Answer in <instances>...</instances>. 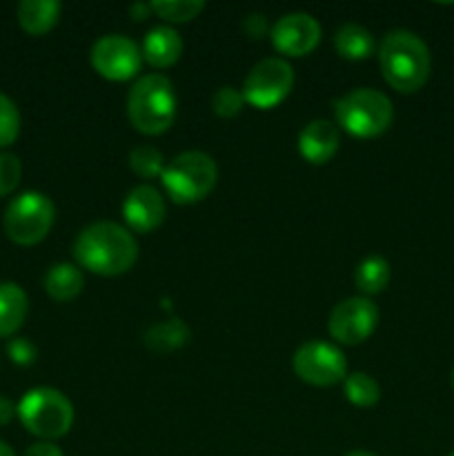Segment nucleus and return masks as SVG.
<instances>
[{"label":"nucleus","instance_id":"obj_1","mask_svg":"<svg viewBox=\"0 0 454 456\" xmlns=\"http://www.w3.org/2000/svg\"><path fill=\"white\" fill-rule=\"evenodd\" d=\"M78 267L98 276H120L134 267L138 243L127 227L111 221H98L83 227L74 240Z\"/></svg>","mask_w":454,"mask_h":456},{"label":"nucleus","instance_id":"obj_2","mask_svg":"<svg viewBox=\"0 0 454 456\" xmlns=\"http://www.w3.org/2000/svg\"><path fill=\"white\" fill-rule=\"evenodd\" d=\"M378 65L385 83L401 94H414L427 83L432 58L427 45L417 34L394 29L378 45Z\"/></svg>","mask_w":454,"mask_h":456},{"label":"nucleus","instance_id":"obj_3","mask_svg":"<svg viewBox=\"0 0 454 456\" xmlns=\"http://www.w3.org/2000/svg\"><path fill=\"white\" fill-rule=\"evenodd\" d=\"M127 116L134 129L145 136L167 132L176 118V92L172 80L163 74L141 76L129 89Z\"/></svg>","mask_w":454,"mask_h":456},{"label":"nucleus","instance_id":"obj_4","mask_svg":"<svg viewBox=\"0 0 454 456\" xmlns=\"http://www.w3.org/2000/svg\"><path fill=\"white\" fill-rule=\"evenodd\" d=\"M336 125L356 138H377L394 120L392 101L378 89L359 87L334 101Z\"/></svg>","mask_w":454,"mask_h":456},{"label":"nucleus","instance_id":"obj_5","mask_svg":"<svg viewBox=\"0 0 454 456\" xmlns=\"http://www.w3.org/2000/svg\"><path fill=\"white\" fill-rule=\"evenodd\" d=\"M216 160L205 151H182L165 165L160 176L169 199L178 205H191L209 196L216 187Z\"/></svg>","mask_w":454,"mask_h":456},{"label":"nucleus","instance_id":"obj_6","mask_svg":"<svg viewBox=\"0 0 454 456\" xmlns=\"http://www.w3.org/2000/svg\"><path fill=\"white\" fill-rule=\"evenodd\" d=\"M18 417L31 435L53 441L74 426V405L56 387H34L18 403Z\"/></svg>","mask_w":454,"mask_h":456},{"label":"nucleus","instance_id":"obj_7","mask_svg":"<svg viewBox=\"0 0 454 456\" xmlns=\"http://www.w3.org/2000/svg\"><path fill=\"white\" fill-rule=\"evenodd\" d=\"M56 218L52 199L43 191H22L7 205L3 225L9 239L18 245H36L49 234Z\"/></svg>","mask_w":454,"mask_h":456},{"label":"nucleus","instance_id":"obj_8","mask_svg":"<svg viewBox=\"0 0 454 456\" xmlns=\"http://www.w3.org/2000/svg\"><path fill=\"white\" fill-rule=\"evenodd\" d=\"M294 87V69L285 58H263L249 69L243 83V98L256 110H272L289 96Z\"/></svg>","mask_w":454,"mask_h":456},{"label":"nucleus","instance_id":"obj_9","mask_svg":"<svg viewBox=\"0 0 454 456\" xmlns=\"http://www.w3.org/2000/svg\"><path fill=\"white\" fill-rule=\"evenodd\" d=\"M292 368L301 381L314 387H329L345 381L347 359L334 343L307 341L294 352Z\"/></svg>","mask_w":454,"mask_h":456},{"label":"nucleus","instance_id":"obj_10","mask_svg":"<svg viewBox=\"0 0 454 456\" xmlns=\"http://www.w3.org/2000/svg\"><path fill=\"white\" fill-rule=\"evenodd\" d=\"M378 325V307L368 297H352L329 312L328 332L341 346H361Z\"/></svg>","mask_w":454,"mask_h":456},{"label":"nucleus","instance_id":"obj_11","mask_svg":"<svg viewBox=\"0 0 454 456\" xmlns=\"http://www.w3.org/2000/svg\"><path fill=\"white\" fill-rule=\"evenodd\" d=\"M89 61L98 76L118 83V80L134 78L141 71L142 53L141 47L127 36L109 34L93 43Z\"/></svg>","mask_w":454,"mask_h":456},{"label":"nucleus","instance_id":"obj_12","mask_svg":"<svg viewBox=\"0 0 454 456\" xmlns=\"http://www.w3.org/2000/svg\"><path fill=\"white\" fill-rule=\"evenodd\" d=\"M270 38L276 52L283 56H307L320 43V25L314 16L305 12L285 13L272 25Z\"/></svg>","mask_w":454,"mask_h":456},{"label":"nucleus","instance_id":"obj_13","mask_svg":"<svg viewBox=\"0 0 454 456\" xmlns=\"http://www.w3.org/2000/svg\"><path fill=\"white\" fill-rule=\"evenodd\" d=\"M165 214H167V205H165L163 194L151 185L134 187L123 200L125 223L129 230L138 234H147L163 225Z\"/></svg>","mask_w":454,"mask_h":456},{"label":"nucleus","instance_id":"obj_14","mask_svg":"<svg viewBox=\"0 0 454 456\" xmlns=\"http://www.w3.org/2000/svg\"><path fill=\"white\" fill-rule=\"evenodd\" d=\"M341 145V129L325 118L310 120L298 134V151L312 165H323L332 159Z\"/></svg>","mask_w":454,"mask_h":456},{"label":"nucleus","instance_id":"obj_15","mask_svg":"<svg viewBox=\"0 0 454 456\" xmlns=\"http://www.w3.org/2000/svg\"><path fill=\"white\" fill-rule=\"evenodd\" d=\"M141 53L151 67H156V69H167L174 62H178V58L182 53L181 34L169 25L154 27L142 38Z\"/></svg>","mask_w":454,"mask_h":456},{"label":"nucleus","instance_id":"obj_16","mask_svg":"<svg viewBox=\"0 0 454 456\" xmlns=\"http://www.w3.org/2000/svg\"><path fill=\"white\" fill-rule=\"evenodd\" d=\"M29 301L25 289L12 281H0V337H12L25 323Z\"/></svg>","mask_w":454,"mask_h":456},{"label":"nucleus","instance_id":"obj_17","mask_svg":"<svg viewBox=\"0 0 454 456\" xmlns=\"http://www.w3.org/2000/svg\"><path fill=\"white\" fill-rule=\"evenodd\" d=\"M45 292L53 298L56 303L74 301L80 297L85 288V276L78 265L74 263H56L45 274Z\"/></svg>","mask_w":454,"mask_h":456},{"label":"nucleus","instance_id":"obj_18","mask_svg":"<svg viewBox=\"0 0 454 456\" xmlns=\"http://www.w3.org/2000/svg\"><path fill=\"white\" fill-rule=\"evenodd\" d=\"M61 3L58 0H22L18 4V22L31 36H45L56 27L61 18Z\"/></svg>","mask_w":454,"mask_h":456},{"label":"nucleus","instance_id":"obj_19","mask_svg":"<svg viewBox=\"0 0 454 456\" xmlns=\"http://www.w3.org/2000/svg\"><path fill=\"white\" fill-rule=\"evenodd\" d=\"M334 49L345 61H365L374 53L377 43H374L372 31L365 29L356 22H345L334 34Z\"/></svg>","mask_w":454,"mask_h":456},{"label":"nucleus","instance_id":"obj_20","mask_svg":"<svg viewBox=\"0 0 454 456\" xmlns=\"http://www.w3.org/2000/svg\"><path fill=\"white\" fill-rule=\"evenodd\" d=\"M190 338V328L181 319H167L163 323H154L142 337V343L154 354H169L181 350Z\"/></svg>","mask_w":454,"mask_h":456},{"label":"nucleus","instance_id":"obj_21","mask_svg":"<svg viewBox=\"0 0 454 456\" xmlns=\"http://www.w3.org/2000/svg\"><path fill=\"white\" fill-rule=\"evenodd\" d=\"M390 263L383 256H368L356 265L354 270V285L365 297L381 294L390 285Z\"/></svg>","mask_w":454,"mask_h":456},{"label":"nucleus","instance_id":"obj_22","mask_svg":"<svg viewBox=\"0 0 454 456\" xmlns=\"http://www.w3.org/2000/svg\"><path fill=\"white\" fill-rule=\"evenodd\" d=\"M343 390H345V399L356 408H374L381 401V386L377 379L365 372L347 374Z\"/></svg>","mask_w":454,"mask_h":456},{"label":"nucleus","instance_id":"obj_23","mask_svg":"<svg viewBox=\"0 0 454 456\" xmlns=\"http://www.w3.org/2000/svg\"><path fill=\"white\" fill-rule=\"evenodd\" d=\"M150 4L151 13L163 18L165 22H174V25L194 20V18L205 9L203 0H154V3Z\"/></svg>","mask_w":454,"mask_h":456},{"label":"nucleus","instance_id":"obj_24","mask_svg":"<svg viewBox=\"0 0 454 456\" xmlns=\"http://www.w3.org/2000/svg\"><path fill=\"white\" fill-rule=\"evenodd\" d=\"M165 156L163 151L156 150L151 145H138L129 151V167L136 176L141 178H156V176H163L165 172Z\"/></svg>","mask_w":454,"mask_h":456},{"label":"nucleus","instance_id":"obj_25","mask_svg":"<svg viewBox=\"0 0 454 456\" xmlns=\"http://www.w3.org/2000/svg\"><path fill=\"white\" fill-rule=\"evenodd\" d=\"M245 98L243 92L231 85H225V87H218L212 96V110L218 118H234L243 111Z\"/></svg>","mask_w":454,"mask_h":456},{"label":"nucleus","instance_id":"obj_26","mask_svg":"<svg viewBox=\"0 0 454 456\" xmlns=\"http://www.w3.org/2000/svg\"><path fill=\"white\" fill-rule=\"evenodd\" d=\"M20 134V111L9 96L0 94V147L12 145Z\"/></svg>","mask_w":454,"mask_h":456},{"label":"nucleus","instance_id":"obj_27","mask_svg":"<svg viewBox=\"0 0 454 456\" xmlns=\"http://www.w3.org/2000/svg\"><path fill=\"white\" fill-rule=\"evenodd\" d=\"M22 176V165L16 154L0 151V196L12 194Z\"/></svg>","mask_w":454,"mask_h":456},{"label":"nucleus","instance_id":"obj_28","mask_svg":"<svg viewBox=\"0 0 454 456\" xmlns=\"http://www.w3.org/2000/svg\"><path fill=\"white\" fill-rule=\"evenodd\" d=\"M7 354L16 365H31L36 356H38V350H36V346L29 338L16 337L7 343Z\"/></svg>","mask_w":454,"mask_h":456},{"label":"nucleus","instance_id":"obj_29","mask_svg":"<svg viewBox=\"0 0 454 456\" xmlns=\"http://www.w3.org/2000/svg\"><path fill=\"white\" fill-rule=\"evenodd\" d=\"M243 29L249 38L258 40L267 34V29H270V27H267V18L263 16V13H252V16H247L243 20Z\"/></svg>","mask_w":454,"mask_h":456},{"label":"nucleus","instance_id":"obj_30","mask_svg":"<svg viewBox=\"0 0 454 456\" xmlns=\"http://www.w3.org/2000/svg\"><path fill=\"white\" fill-rule=\"evenodd\" d=\"M22 456H65V454H62V450L58 448L56 444H52V441H38V444L29 445L27 452Z\"/></svg>","mask_w":454,"mask_h":456},{"label":"nucleus","instance_id":"obj_31","mask_svg":"<svg viewBox=\"0 0 454 456\" xmlns=\"http://www.w3.org/2000/svg\"><path fill=\"white\" fill-rule=\"evenodd\" d=\"M13 414H18V405H13L7 396H0V426H7Z\"/></svg>","mask_w":454,"mask_h":456},{"label":"nucleus","instance_id":"obj_32","mask_svg":"<svg viewBox=\"0 0 454 456\" xmlns=\"http://www.w3.org/2000/svg\"><path fill=\"white\" fill-rule=\"evenodd\" d=\"M129 13H132L134 20H145V18L151 13V4L150 3H136L129 7Z\"/></svg>","mask_w":454,"mask_h":456},{"label":"nucleus","instance_id":"obj_33","mask_svg":"<svg viewBox=\"0 0 454 456\" xmlns=\"http://www.w3.org/2000/svg\"><path fill=\"white\" fill-rule=\"evenodd\" d=\"M0 456H16V452H13L4 441H0Z\"/></svg>","mask_w":454,"mask_h":456},{"label":"nucleus","instance_id":"obj_34","mask_svg":"<svg viewBox=\"0 0 454 456\" xmlns=\"http://www.w3.org/2000/svg\"><path fill=\"white\" fill-rule=\"evenodd\" d=\"M345 456H377L372 452H365V450H354V452H347Z\"/></svg>","mask_w":454,"mask_h":456},{"label":"nucleus","instance_id":"obj_35","mask_svg":"<svg viewBox=\"0 0 454 456\" xmlns=\"http://www.w3.org/2000/svg\"><path fill=\"white\" fill-rule=\"evenodd\" d=\"M452 390H454V370H452Z\"/></svg>","mask_w":454,"mask_h":456},{"label":"nucleus","instance_id":"obj_36","mask_svg":"<svg viewBox=\"0 0 454 456\" xmlns=\"http://www.w3.org/2000/svg\"><path fill=\"white\" fill-rule=\"evenodd\" d=\"M448 456H454V452H450V454H448Z\"/></svg>","mask_w":454,"mask_h":456}]
</instances>
